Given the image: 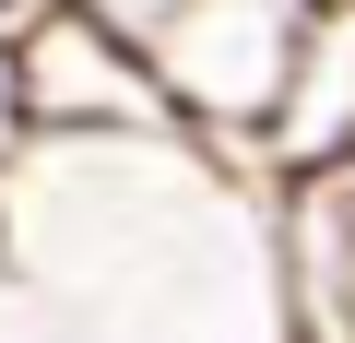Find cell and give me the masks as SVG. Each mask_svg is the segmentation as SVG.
Returning a JSON list of instances; mask_svg holds the SVG:
<instances>
[{"label":"cell","instance_id":"6da1fadb","mask_svg":"<svg viewBox=\"0 0 355 343\" xmlns=\"http://www.w3.org/2000/svg\"><path fill=\"white\" fill-rule=\"evenodd\" d=\"M320 12H331V0H190L178 36H166V95H178V118H190V142L225 154L237 178H261V130H272V107H284ZM261 190H272V178H261Z\"/></svg>","mask_w":355,"mask_h":343},{"label":"cell","instance_id":"3957f363","mask_svg":"<svg viewBox=\"0 0 355 343\" xmlns=\"http://www.w3.org/2000/svg\"><path fill=\"white\" fill-rule=\"evenodd\" d=\"M261 178H272V190H331V178H355V0L320 12L308 60H296L284 107H272V130H261Z\"/></svg>","mask_w":355,"mask_h":343},{"label":"cell","instance_id":"5b68a950","mask_svg":"<svg viewBox=\"0 0 355 343\" xmlns=\"http://www.w3.org/2000/svg\"><path fill=\"white\" fill-rule=\"evenodd\" d=\"M71 12H95L107 36H130V48L166 60V36H178V12H190V0H71Z\"/></svg>","mask_w":355,"mask_h":343},{"label":"cell","instance_id":"8992f818","mask_svg":"<svg viewBox=\"0 0 355 343\" xmlns=\"http://www.w3.org/2000/svg\"><path fill=\"white\" fill-rule=\"evenodd\" d=\"M24 12H36V0H0V24H24Z\"/></svg>","mask_w":355,"mask_h":343},{"label":"cell","instance_id":"7a4b0ae2","mask_svg":"<svg viewBox=\"0 0 355 343\" xmlns=\"http://www.w3.org/2000/svg\"><path fill=\"white\" fill-rule=\"evenodd\" d=\"M12 36H24V107H36V142H60V154H95V142L190 154V118H178L154 48L107 36L95 12H71V0H36Z\"/></svg>","mask_w":355,"mask_h":343},{"label":"cell","instance_id":"277c9868","mask_svg":"<svg viewBox=\"0 0 355 343\" xmlns=\"http://www.w3.org/2000/svg\"><path fill=\"white\" fill-rule=\"evenodd\" d=\"M24 154H36V107H24V36L0 24V190L24 178Z\"/></svg>","mask_w":355,"mask_h":343}]
</instances>
